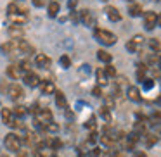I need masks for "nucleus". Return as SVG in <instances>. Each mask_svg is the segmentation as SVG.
I'll use <instances>...</instances> for the list:
<instances>
[{
  "mask_svg": "<svg viewBox=\"0 0 161 157\" xmlns=\"http://www.w3.org/2000/svg\"><path fill=\"white\" fill-rule=\"evenodd\" d=\"M94 38L97 40V42L101 43V45H106V47L114 45V43L118 42V38H116L114 33L108 31V29H101V28L94 29Z\"/></svg>",
  "mask_w": 161,
  "mask_h": 157,
  "instance_id": "nucleus-1",
  "label": "nucleus"
},
{
  "mask_svg": "<svg viewBox=\"0 0 161 157\" xmlns=\"http://www.w3.org/2000/svg\"><path fill=\"white\" fill-rule=\"evenodd\" d=\"M4 145H5V149H7V150H11V152L18 154L19 150H21L23 142H21V138H19L16 133H9V135H5Z\"/></svg>",
  "mask_w": 161,
  "mask_h": 157,
  "instance_id": "nucleus-2",
  "label": "nucleus"
},
{
  "mask_svg": "<svg viewBox=\"0 0 161 157\" xmlns=\"http://www.w3.org/2000/svg\"><path fill=\"white\" fill-rule=\"evenodd\" d=\"M49 123H52V112L49 109H42L38 114H35V124L40 128H45Z\"/></svg>",
  "mask_w": 161,
  "mask_h": 157,
  "instance_id": "nucleus-3",
  "label": "nucleus"
},
{
  "mask_svg": "<svg viewBox=\"0 0 161 157\" xmlns=\"http://www.w3.org/2000/svg\"><path fill=\"white\" fill-rule=\"evenodd\" d=\"M156 26H158V14L156 12H153V11L144 12V28L147 31H153Z\"/></svg>",
  "mask_w": 161,
  "mask_h": 157,
  "instance_id": "nucleus-4",
  "label": "nucleus"
},
{
  "mask_svg": "<svg viewBox=\"0 0 161 157\" xmlns=\"http://www.w3.org/2000/svg\"><path fill=\"white\" fill-rule=\"evenodd\" d=\"M78 16H80V21L83 23L85 26H94L95 24V16L92 14L88 9H83V11H81Z\"/></svg>",
  "mask_w": 161,
  "mask_h": 157,
  "instance_id": "nucleus-5",
  "label": "nucleus"
},
{
  "mask_svg": "<svg viewBox=\"0 0 161 157\" xmlns=\"http://www.w3.org/2000/svg\"><path fill=\"white\" fill-rule=\"evenodd\" d=\"M104 12H106V16L109 18V21H113V23L121 21V14H119V11L116 7H113V5H108V7L104 9Z\"/></svg>",
  "mask_w": 161,
  "mask_h": 157,
  "instance_id": "nucleus-6",
  "label": "nucleus"
},
{
  "mask_svg": "<svg viewBox=\"0 0 161 157\" xmlns=\"http://www.w3.org/2000/svg\"><path fill=\"white\" fill-rule=\"evenodd\" d=\"M23 80H25V83L28 85V86H31V88L40 86V78L36 76L35 73H25L23 74Z\"/></svg>",
  "mask_w": 161,
  "mask_h": 157,
  "instance_id": "nucleus-7",
  "label": "nucleus"
},
{
  "mask_svg": "<svg viewBox=\"0 0 161 157\" xmlns=\"http://www.w3.org/2000/svg\"><path fill=\"white\" fill-rule=\"evenodd\" d=\"M35 64H36V67H42V69H49V67H50V59L45 55V54H36V57H35Z\"/></svg>",
  "mask_w": 161,
  "mask_h": 157,
  "instance_id": "nucleus-8",
  "label": "nucleus"
},
{
  "mask_svg": "<svg viewBox=\"0 0 161 157\" xmlns=\"http://www.w3.org/2000/svg\"><path fill=\"white\" fill-rule=\"evenodd\" d=\"M7 95L12 98V100H18L19 97L23 95V88L19 86V85H16V83H12L11 86H9V90H7Z\"/></svg>",
  "mask_w": 161,
  "mask_h": 157,
  "instance_id": "nucleus-9",
  "label": "nucleus"
},
{
  "mask_svg": "<svg viewBox=\"0 0 161 157\" xmlns=\"http://www.w3.org/2000/svg\"><path fill=\"white\" fill-rule=\"evenodd\" d=\"M126 97H128L132 102H140L142 100V97H140V90L137 86H128L126 88Z\"/></svg>",
  "mask_w": 161,
  "mask_h": 157,
  "instance_id": "nucleus-10",
  "label": "nucleus"
},
{
  "mask_svg": "<svg viewBox=\"0 0 161 157\" xmlns=\"http://www.w3.org/2000/svg\"><path fill=\"white\" fill-rule=\"evenodd\" d=\"M0 116H2V123H4L5 126H11L12 121H14V116H12V109H2V112H0Z\"/></svg>",
  "mask_w": 161,
  "mask_h": 157,
  "instance_id": "nucleus-11",
  "label": "nucleus"
},
{
  "mask_svg": "<svg viewBox=\"0 0 161 157\" xmlns=\"http://www.w3.org/2000/svg\"><path fill=\"white\" fill-rule=\"evenodd\" d=\"M40 90L43 92V95H52L56 92V86H54L52 81L45 80V81H40Z\"/></svg>",
  "mask_w": 161,
  "mask_h": 157,
  "instance_id": "nucleus-12",
  "label": "nucleus"
},
{
  "mask_svg": "<svg viewBox=\"0 0 161 157\" xmlns=\"http://www.w3.org/2000/svg\"><path fill=\"white\" fill-rule=\"evenodd\" d=\"M9 33L12 35V40L21 38V35H23V24H14V23H12L11 28H9Z\"/></svg>",
  "mask_w": 161,
  "mask_h": 157,
  "instance_id": "nucleus-13",
  "label": "nucleus"
},
{
  "mask_svg": "<svg viewBox=\"0 0 161 157\" xmlns=\"http://www.w3.org/2000/svg\"><path fill=\"white\" fill-rule=\"evenodd\" d=\"M54 97H56V104L59 109H66V98H64V93L61 90L54 92Z\"/></svg>",
  "mask_w": 161,
  "mask_h": 157,
  "instance_id": "nucleus-14",
  "label": "nucleus"
},
{
  "mask_svg": "<svg viewBox=\"0 0 161 157\" xmlns=\"http://www.w3.org/2000/svg\"><path fill=\"white\" fill-rule=\"evenodd\" d=\"M59 9H61L59 2H50V4L47 5V14H49L50 18H56V16L59 14Z\"/></svg>",
  "mask_w": 161,
  "mask_h": 157,
  "instance_id": "nucleus-15",
  "label": "nucleus"
},
{
  "mask_svg": "<svg viewBox=\"0 0 161 157\" xmlns=\"http://www.w3.org/2000/svg\"><path fill=\"white\" fill-rule=\"evenodd\" d=\"M146 71H147V66L144 62H139L137 64V80L142 83L144 80H146Z\"/></svg>",
  "mask_w": 161,
  "mask_h": 157,
  "instance_id": "nucleus-16",
  "label": "nucleus"
},
{
  "mask_svg": "<svg viewBox=\"0 0 161 157\" xmlns=\"http://www.w3.org/2000/svg\"><path fill=\"white\" fill-rule=\"evenodd\" d=\"M128 14L132 16V18H139V16H142V5L140 4H132L128 7Z\"/></svg>",
  "mask_w": 161,
  "mask_h": 157,
  "instance_id": "nucleus-17",
  "label": "nucleus"
},
{
  "mask_svg": "<svg viewBox=\"0 0 161 157\" xmlns=\"http://www.w3.org/2000/svg\"><path fill=\"white\" fill-rule=\"evenodd\" d=\"M7 76L12 78V80L21 78V69H19V66H9L7 67Z\"/></svg>",
  "mask_w": 161,
  "mask_h": 157,
  "instance_id": "nucleus-18",
  "label": "nucleus"
},
{
  "mask_svg": "<svg viewBox=\"0 0 161 157\" xmlns=\"http://www.w3.org/2000/svg\"><path fill=\"white\" fill-rule=\"evenodd\" d=\"M97 59L101 60V62H104V64H111L113 55L109 52H106V50H99V52H97Z\"/></svg>",
  "mask_w": 161,
  "mask_h": 157,
  "instance_id": "nucleus-19",
  "label": "nucleus"
},
{
  "mask_svg": "<svg viewBox=\"0 0 161 157\" xmlns=\"http://www.w3.org/2000/svg\"><path fill=\"white\" fill-rule=\"evenodd\" d=\"M95 76H97V85H99V86L108 85V76H106L104 69H97V71H95Z\"/></svg>",
  "mask_w": 161,
  "mask_h": 157,
  "instance_id": "nucleus-20",
  "label": "nucleus"
},
{
  "mask_svg": "<svg viewBox=\"0 0 161 157\" xmlns=\"http://www.w3.org/2000/svg\"><path fill=\"white\" fill-rule=\"evenodd\" d=\"M26 114H28V109L23 107V105H16V107L12 109V116H14V118H25Z\"/></svg>",
  "mask_w": 161,
  "mask_h": 157,
  "instance_id": "nucleus-21",
  "label": "nucleus"
},
{
  "mask_svg": "<svg viewBox=\"0 0 161 157\" xmlns=\"http://www.w3.org/2000/svg\"><path fill=\"white\" fill-rule=\"evenodd\" d=\"M101 118L104 119L106 123H111L113 116H111V111H109V107H106V105H102V107H101Z\"/></svg>",
  "mask_w": 161,
  "mask_h": 157,
  "instance_id": "nucleus-22",
  "label": "nucleus"
},
{
  "mask_svg": "<svg viewBox=\"0 0 161 157\" xmlns=\"http://www.w3.org/2000/svg\"><path fill=\"white\" fill-rule=\"evenodd\" d=\"M0 50H2L4 54H12V52H14V40H11V42L4 43V45L0 47Z\"/></svg>",
  "mask_w": 161,
  "mask_h": 157,
  "instance_id": "nucleus-23",
  "label": "nucleus"
},
{
  "mask_svg": "<svg viewBox=\"0 0 161 157\" xmlns=\"http://www.w3.org/2000/svg\"><path fill=\"white\" fill-rule=\"evenodd\" d=\"M149 47H151L153 52H159V50H161V42L158 38H151L149 40Z\"/></svg>",
  "mask_w": 161,
  "mask_h": 157,
  "instance_id": "nucleus-24",
  "label": "nucleus"
},
{
  "mask_svg": "<svg viewBox=\"0 0 161 157\" xmlns=\"http://www.w3.org/2000/svg\"><path fill=\"white\" fill-rule=\"evenodd\" d=\"M19 12H21V9L18 7V4H12L11 2V4L7 5V14L9 16H16V14H19Z\"/></svg>",
  "mask_w": 161,
  "mask_h": 157,
  "instance_id": "nucleus-25",
  "label": "nucleus"
},
{
  "mask_svg": "<svg viewBox=\"0 0 161 157\" xmlns=\"http://www.w3.org/2000/svg\"><path fill=\"white\" fill-rule=\"evenodd\" d=\"M104 73H106V76H108V80H109V78H114V76H116V69H114V66L108 64V66L104 67Z\"/></svg>",
  "mask_w": 161,
  "mask_h": 157,
  "instance_id": "nucleus-26",
  "label": "nucleus"
},
{
  "mask_svg": "<svg viewBox=\"0 0 161 157\" xmlns=\"http://www.w3.org/2000/svg\"><path fill=\"white\" fill-rule=\"evenodd\" d=\"M144 131H146V126H144V123H135V126H133V133H137L139 136H142Z\"/></svg>",
  "mask_w": 161,
  "mask_h": 157,
  "instance_id": "nucleus-27",
  "label": "nucleus"
},
{
  "mask_svg": "<svg viewBox=\"0 0 161 157\" xmlns=\"http://www.w3.org/2000/svg\"><path fill=\"white\" fill-rule=\"evenodd\" d=\"M125 47H126V50H128V52H132V54H137V52H139V49H140V47H139V45H135V43H133L132 40H128Z\"/></svg>",
  "mask_w": 161,
  "mask_h": 157,
  "instance_id": "nucleus-28",
  "label": "nucleus"
},
{
  "mask_svg": "<svg viewBox=\"0 0 161 157\" xmlns=\"http://www.w3.org/2000/svg\"><path fill=\"white\" fill-rule=\"evenodd\" d=\"M45 131L47 133H52V135H54V133L59 131V124H56V123H49V124L45 126Z\"/></svg>",
  "mask_w": 161,
  "mask_h": 157,
  "instance_id": "nucleus-29",
  "label": "nucleus"
},
{
  "mask_svg": "<svg viewBox=\"0 0 161 157\" xmlns=\"http://www.w3.org/2000/svg\"><path fill=\"white\" fill-rule=\"evenodd\" d=\"M59 64H61V67H64V69H68V67L71 66V59H69L68 55H63V57L59 59Z\"/></svg>",
  "mask_w": 161,
  "mask_h": 157,
  "instance_id": "nucleus-30",
  "label": "nucleus"
},
{
  "mask_svg": "<svg viewBox=\"0 0 161 157\" xmlns=\"http://www.w3.org/2000/svg\"><path fill=\"white\" fill-rule=\"evenodd\" d=\"M156 142H158V136H154V135H147L146 136V147L156 145Z\"/></svg>",
  "mask_w": 161,
  "mask_h": 157,
  "instance_id": "nucleus-31",
  "label": "nucleus"
},
{
  "mask_svg": "<svg viewBox=\"0 0 161 157\" xmlns=\"http://www.w3.org/2000/svg\"><path fill=\"white\" fill-rule=\"evenodd\" d=\"M153 86H154V81L149 80V78H146V80L142 81V88H144V90H151Z\"/></svg>",
  "mask_w": 161,
  "mask_h": 157,
  "instance_id": "nucleus-32",
  "label": "nucleus"
},
{
  "mask_svg": "<svg viewBox=\"0 0 161 157\" xmlns=\"http://www.w3.org/2000/svg\"><path fill=\"white\" fill-rule=\"evenodd\" d=\"M95 126H97V124H95V118L92 116V118L88 119L87 123H85V128H88V129H92V131H94V129H95Z\"/></svg>",
  "mask_w": 161,
  "mask_h": 157,
  "instance_id": "nucleus-33",
  "label": "nucleus"
},
{
  "mask_svg": "<svg viewBox=\"0 0 161 157\" xmlns=\"http://www.w3.org/2000/svg\"><path fill=\"white\" fill-rule=\"evenodd\" d=\"M92 95H94V97H102V88L99 86V85H97V86H94V88H92Z\"/></svg>",
  "mask_w": 161,
  "mask_h": 157,
  "instance_id": "nucleus-34",
  "label": "nucleus"
},
{
  "mask_svg": "<svg viewBox=\"0 0 161 157\" xmlns=\"http://www.w3.org/2000/svg\"><path fill=\"white\" fill-rule=\"evenodd\" d=\"M78 5V0H68V9H71V11H75Z\"/></svg>",
  "mask_w": 161,
  "mask_h": 157,
  "instance_id": "nucleus-35",
  "label": "nucleus"
},
{
  "mask_svg": "<svg viewBox=\"0 0 161 157\" xmlns=\"http://www.w3.org/2000/svg\"><path fill=\"white\" fill-rule=\"evenodd\" d=\"M95 142H97V133L92 131V133H90V136H88V143H92V145H94Z\"/></svg>",
  "mask_w": 161,
  "mask_h": 157,
  "instance_id": "nucleus-36",
  "label": "nucleus"
},
{
  "mask_svg": "<svg viewBox=\"0 0 161 157\" xmlns=\"http://www.w3.org/2000/svg\"><path fill=\"white\" fill-rule=\"evenodd\" d=\"M31 2H33L35 7H43V5L47 4V0H31Z\"/></svg>",
  "mask_w": 161,
  "mask_h": 157,
  "instance_id": "nucleus-37",
  "label": "nucleus"
},
{
  "mask_svg": "<svg viewBox=\"0 0 161 157\" xmlns=\"http://www.w3.org/2000/svg\"><path fill=\"white\" fill-rule=\"evenodd\" d=\"M147 62H149V64H154V62H158V57L154 55V54H149V55H147Z\"/></svg>",
  "mask_w": 161,
  "mask_h": 157,
  "instance_id": "nucleus-38",
  "label": "nucleus"
},
{
  "mask_svg": "<svg viewBox=\"0 0 161 157\" xmlns=\"http://www.w3.org/2000/svg\"><path fill=\"white\" fill-rule=\"evenodd\" d=\"M92 155H94V157H99V155H101V150H99L97 147H95V149H92Z\"/></svg>",
  "mask_w": 161,
  "mask_h": 157,
  "instance_id": "nucleus-39",
  "label": "nucleus"
},
{
  "mask_svg": "<svg viewBox=\"0 0 161 157\" xmlns=\"http://www.w3.org/2000/svg\"><path fill=\"white\" fill-rule=\"evenodd\" d=\"M81 67H83V74L90 73V66H88V64H85V66H81Z\"/></svg>",
  "mask_w": 161,
  "mask_h": 157,
  "instance_id": "nucleus-40",
  "label": "nucleus"
},
{
  "mask_svg": "<svg viewBox=\"0 0 161 157\" xmlns=\"http://www.w3.org/2000/svg\"><path fill=\"white\" fill-rule=\"evenodd\" d=\"M18 157H28V154H26V150H19V152H18Z\"/></svg>",
  "mask_w": 161,
  "mask_h": 157,
  "instance_id": "nucleus-41",
  "label": "nucleus"
},
{
  "mask_svg": "<svg viewBox=\"0 0 161 157\" xmlns=\"http://www.w3.org/2000/svg\"><path fill=\"white\" fill-rule=\"evenodd\" d=\"M133 157H147V155H146V154H144V152H137V154H135V155H133Z\"/></svg>",
  "mask_w": 161,
  "mask_h": 157,
  "instance_id": "nucleus-42",
  "label": "nucleus"
},
{
  "mask_svg": "<svg viewBox=\"0 0 161 157\" xmlns=\"http://www.w3.org/2000/svg\"><path fill=\"white\" fill-rule=\"evenodd\" d=\"M158 66H159V69H161V55L158 57Z\"/></svg>",
  "mask_w": 161,
  "mask_h": 157,
  "instance_id": "nucleus-43",
  "label": "nucleus"
},
{
  "mask_svg": "<svg viewBox=\"0 0 161 157\" xmlns=\"http://www.w3.org/2000/svg\"><path fill=\"white\" fill-rule=\"evenodd\" d=\"M158 26H161V16H158Z\"/></svg>",
  "mask_w": 161,
  "mask_h": 157,
  "instance_id": "nucleus-44",
  "label": "nucleus"
},
{
  "mask_svg": "<svg viewBox=\"0 0 161 157\" xmlns=\"http://www.w3.org/2000/svg\"><path fill=\"white\" fill-rule=\"evenodd\" d=\"M0 157H9V155H7V154H2V155H0Z\"/></svg>",
  "mask_w": 161,
  "mask_h": 157,
  "instance_id": "nucleus-45",
  "label": "nucleus"
},
{
  "mask_svg": "<svg viewBox=\"0 0 161 157\" xmlns=\"http://www.w3.org/2000/svg\"><path fill=\"white\" fill-rule=\"evenodd\" d=\"M101 2H108V0H101Z\"/></svg>",
  "mask_w": 161,
  "mask_h": 157,
  "instance_id": "nucleus-46",
  "label": "nucleus"
},
{
  "mask_svg": "<svg viewBox=\"0 0 161 157\" xmlns=\"http://www.w3.org/2000/svg\"><path fill=\"white\" fill-rule=\"evenodd\" d=\"M153 2H159V0H153Z\"/></svg>",
  "mask_w": 161,
  "mask_h": 157,
  "instance_id": "nucleus-47",
  "label": "nucleus"
},
{
  "mask_svg": "<svg viewBox=\"0 0 161 157\" xmlns=\"http://www.w3.org/2000/svg\"><path fill=\"white\" fill-rule=\"evenodd\" d=\"M126 2H133V0H126Z\"/></svg>",
  "mask_w": 161,
  "mask_h": 157,
  "instance_id": "nucleus-48",
  "label": "nucleus"
},
{
  "mask_svg": "<svg viewBox=\"0 0 161 157\" xmlns=\"http://www.w3.org/2000/svg\"><path fill=\"white\" fill-rule=\"evenodd\" d=\"M52 157H57V155H52Z\"/></svg>",
  "mask_w": 161,
  "mask_h": 157,
  "instance_id": "nucleus-49",
  "label": "nucleus"
}]
</instances>
